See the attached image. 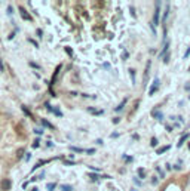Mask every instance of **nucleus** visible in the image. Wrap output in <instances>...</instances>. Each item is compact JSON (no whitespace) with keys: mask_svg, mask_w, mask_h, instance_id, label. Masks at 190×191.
I'll return each mask as SVG.
<instances>
[{"mask_svg":"<svg viewBox=\"0 0 190 191\" xmlns=\"http://www.w3.org/2000/svg\"><path fill=\"white\" fill-rule=\"evenodd\" d=\"M33 148H39V139H36L33 142Z\"/></svg>","mask_w":190,"mask_h":191,"instance_id":"5701e85b","label":"nucleus"},{"mask_svg":"<svg viewBox=\"0 0 190 191\" xmlns=\"http://www.w3.org/2000/svg\"><path fill=\"white\" fill-rule=\"evenodd\" d=\"M37 36H39V37H42V36H43V33H42V30H37Z\"/></svg>","mask_w":190,"mask_h":191,"instance_id":"2f4dec72","label":"nucleus"},{"mask_svg":"<svg viewBox=\"0 0 190 191\" xmlns=\"http://www.w3.org/2000/svg\"><path fill=\"white\" fill-rule=\"evenodd\" d=\"M169 148H171V145H165L163 148H157V150H156V154H163V153H166Z\"/></svg>","mask_w":190,"mask_h":191,"instance_id":"9d476101","label":"nucleus"},{"mask_svg":"<svg viewBox=\"0 0 190 191\" xmlns=\"http://www.w3.org/2000/svg\"><path fill=\"white\" fill-rule=\"evenodd\" d=\"M159 85H160V80H159V79H155V80H153V85H152L150 89H149V95H150V96L155 95L156 92L159 90Z\"/></svg>","mask_w":190,"mask_h":191,"instance_id":"f257e3e1","label":"nucleus"},{"mask_svg":"<svg viewBox=\"0 0 190 191\" xmlns=\"http://www.w3.org/2000/svg\"><path fill=\"white\" fill-rule=\"evenodd\" d=\"M11 187H12V182H11V179H3V181H2V190H3V191L11 190Z\"/></svg>","mask_w":190,"mask_h":191,"instance_id":"20e7f679","label":"nucleus"},{"mask_svg":"<svg viewBox=\"0 0 190 191\" xmlns=\"http://www.w3.org/2000/svg\"><path fill=\"white\" fill-rule=\"evenodd\" d=\"M159 12H160V2L155 3V17H153V24H159Z\"/></svg>","mask_w":190,"mask_h":191,"instance_id":"f03ea898","label":"nucleus"},{"mask_svg":"<svg viewBox=\"0 0 190 191\" xmlns=\"http://www.w3.org/2000/svg\"><path fill=\"white\" fill-rule=\"evenodd\" d=\"M0 70H2V71L5 70V67H3V62H2V59H0Z\"/></svg>","mask_w":190,"mask_h":191,"instance_id":"473e14b6","label":"nucleus"},{"mask_svg":"<svg viewBox=\"0 0 190 191\" xmlns=\"http://www.w3.org/2000/svg\"><path fill=\"white\" fill-rule=\"evenodd\" d=\"M30 67H33V68H36V70L40 68V65H39V64H36V62H30Z\"/></svg>","mask_w":190,"mask_h":191,"instance_id":"aec40b11","label":"nucleus"},{"mask_svg":"<svg viewBox=\"0 0 190 191\" xmlns=\"http://www.w3.org/2000/svg\"><path fill=\"white\" fill-rule=\"evenodd\" d=\"M138 176H140V178H146V172H144V169H143V168H140V169H138Z\"/></svg>","mask_w":190,"mask_h":191,"instance_id":"f3484780","label":"nucleus"},{"mask_svg":"<svg viewBox=\"0 0 190 191\" xmlns=\"http://www.w3.org/2000/svg\"><path fill=\"white\" fill-rule=\"evenodd\" d=\"M128 56H129V55H128V53H126V52H123V53H122V58H123V59H126Z\"/></svg>","mask_w":190,"mask_h":191,"instance_id":"c756f323","label":"nucleus"},{"mask_svg":"<svg viewBox=\"0 0 190 191\" xmlns=\"http://www.w3.org/2000/svg\"><path fill=\"white\" fill-rule=\"evenodd\" d=\"M129 74H131V80H132V83H135V76H134L135 73H134V70L132 68L129 70Z\"/></svg>","mask_w":190,"mask_h":191,"instance_id":"a211bd4d","label":"nucleus"},{"mask_svg":"<svg viewBox=\"0 0 190 191\" xmlns=\"http://www.w3.org/2000/svg\"><path fill=\"white\" fill-rule=\"evenodd\" d=\"M28 42H30V43H31V45H34L36 48H39V45H37V43H36L34 40H33V39H28Z\"/></svg>","mask_w":190,"mask_h":191,"instance_id":"b1692460","label":"nucleus"},{"mask_svg":"<svg viewBox=\"0 0 190 191\" xmlns=\"http://www.w3.org/2000/svg\"><path fill=\"white\" fill-rule=\"evenodd\" d=\"M189 150H190V144H189Z\"/></svg>","mask_w":190,"mask_h":191,"instance_id":"c9c22d12","label":"nucleus"},{"mask_svg":"<svg viewBox=\"0 0 190 191\" xmlns=\"http://www.w3.org/2000/svg\"><path fill=\"white\" fill-rule=\"evenodd\" d=\"M18 11H19V14H21V17H22V19H25V21H31V17H30V14L22 8V6H19L18 8Z\"/></svg>","mask_w":190,"mask_h":191,"instance_id":"7ed1b4c3","label":"nucleus"},{"mask_svg":"<svg viewBox=\"0 0 190 191\" xmlns=\"http://www.w3.org/2000/svg\"><path fill=\"white\" fill-rule=\"evenodd\" d=\"M189 55H190V49H189V51H187V53H186V55H184V58H187V56H189Z\"/></svg>","mask_w":190,"mask_h":191,"instance_id":"72a5a7b5","label":"nucleus"},{"mask_svg":"<svg viewBox=\"0 0 190 191\" xmlns=\"http://www.w3.org/2000/svg\"><path fill=\"white\" fill-rule=\"evenodd\" d=\"M42 124H43L45 127H48V129H52V130H53V126H52V124L48 122L46 119H42Z\"/></svg>","mask_w":190,"mask_h":191,"instance_id":"4468645a","label":"nucleus"},{"mask_svg":"<svg viewBox=\"0 0 190 191\" xmlns=\"http://www.w3.org/2000/svg\"><path fill=\"white\" fill-rule=\"evenodd\" d=\"M132 158H134V157H131V156H123V160H125L126 163H131V161H132Z\"/></svg>","mask_w":190,"mask_h":191,"instance_id":"6ab92c4d","label":"nucleus"},{"mask_svg":"<svg viewBox=\"0 0 190 191\" xmlns=\"http://www.w3.org/2000/svg\"><path fill=\"white\" fill-rule=\"evenodd\" d=\"M156 144H157V139L152 138V147H156Z\"/></svg>","mask_w":190,"mask_h":191,"instance_id":"a878e982","label":"nucleus"},{"mask_svg":"<svg viewBox=\"0 0 190 191\" xmlns=\"http://www.w3.org/2000/svg\"><path fill=\"white\" fill-rule=\"evenodd\" d=\"M157 174L160 175V178H163V176H165V174L162 172V169H160V168H157Z\"/></svg>","mask_w":190,"mask_h":191,"instance_id":"4be33fe9","label":"nucleus"},{"mask_svg":"<svg viewBox=\"0 0 190 191\" xmlns=\"http://www.w3.org/2000/svg\"><path fill=\"white\" fill-rule=\"evenodd\" d=\"M66 52L69 53V56H73V51H71V48H69V46H67V48H66Z\"/></svg>","mask_w":190,"mask_h":191,"instance_id":"412c9836","label":"nucleus"},{"mask_svg":"<svg viewBox=\"0 0 190 191\" xmlns=\"http://www.w3.org/2000/svg\"><path fill=\"white\" fill-rule=\"evenodd\" d=\"M168 17H169V5L166 3V9H165V14H163V17H162V24H165V22H166Z\"/></svg>","mask_w":190,"mask_h":191,"instance_id":"6e6552de","label":"nucleus"},{"mask_svg":"<svg viewBox=\"0 0 190 191\" xmlns=\"http://www.w3.org/2000/svg\"><path fill=\"white\" fill-rule=\"evenodd\" d=\"M34 132L37 135H43V130H40V129H34Z\"/></svg>","mask_w":190,"mask_h":191,"instance_id":"bb28decb","label":"nucleus"},{"mask_svg":"<svg viewBox=\"0 0 190 191\" xmlns=\"http://www.w3.org/2000/svg\"><path fill=\"white\" fill-rule=\"evenodd\" d=\"M61 191H73V187L71 185H63L61 187Z\"/></svg>","mask_w":190,"mask_h":191,"instance_id":"2eb2a0df","label":"nucleus"},{"mask_svg":"<svg viewBox=\"0 0 190 191\" xmlns=\"http://www.w3.org/2000/svg\"><path fill=\"white\" fill-rule=\"evenodd\" d=\"M118 136H119L118 132H113V133H111V138H118Z\"/></svg>","mask_w":190,"mask_h":191,"instance_id":"c85d7f7f","label":"nucleus"},{"mask_svg":"<svg viewBox=\"0 0 190 191\" xmlns=\"http://www.w3.org/2000/svg\"><path fill=\"white\" fill-rule=\"evenodd\" d=\"M48 107H49V105H48ZM49 110H51V111L53 113V114H55V116H58V117H63V113H61L58 108H52V107H49Z\"/></svg>","mask_w":190,"mask_h":191,"instance_id":"f8f14e48","label":"nucleus"},{"mask_svg":"<svg viewBox=\"0 0 190 191\" xmlns=\"http://www.w3.org/2000/svg\"><path fill=\"white\" fill-rule=\"evenodd\" d=\"M187 138H189V133H184V135H183V136L180 138V141H178V144H177V147L180 148V147H181V145L184 144V141H186Z\"/></svg>","mask_w":190,"mask_h":191,"instance_id":"9b49d317","label":"nucleus"},{"mask_svg":"<svg viewBox=\"0 0 190 191\" xmlns=\"http://www.w3.org/2000/svg\"><path fill=\"white\" fill-rule=\"evenodd\" d=\"M31 191H39V190H37V188H33V190H31Z\"/></svg>","mask_w":190,"mask_h":191,"instance_id":"f704fd0d","label":"nucleus"},{"mask_svg":"<svg viewBox=\"0 0 190 191\" xmlns=\"http://www.w3.org/2000/svg\"><path fill=\"white\" fill-rule=\"evenodd\" d=\"M152 117H155L157 120H162V119H163V114H162V111H159L157 108H155V110L152 111Z\"/></svg>","mask_w":190,"mask_h":191,"instance_id":"423d86ee","label":"nucleus"},{"mask_svg":"<svg viewBox=\"0 0 190 191\" xmlns=\"http://www.w3.org/2000/svg\"><path fill=\"white\" fill-rule=\"evenodd\" d=\"M22 154H24V150H22V148H21V150H19V151H18V158H21V156H22Z\"/></svg>","mask_w":190,"mask_h":191,"instance_id":"393cba45","label":"nucleus"},{"mask_svg":"<svg viewBox=\"0 0 190 191\" xmlns=\"http://www.w3.org/2000/svg\"><path fill=\"white\" fill-rule=\"evenodd\" d=\"M21 108H22V111H24V114H25V116H28L30 119H33V114H31V111H28V108H27L25 105H22Z\"/></svg>","mask_w":190,"mask_h":191,"instance_id":"ddd939ff","label":"nucleus"},{"mask_svg":"<svg viewBox=\"0 0 190 191\" xmlns=\"http://www.w3.org/2000/svg\"><path fill=\"white\" fill-rule=\"evenodd\" d=\"M126 102H128V98H125V99H122V102H121V104H119V105H118L116 108H114V111H116V113H121L122 110H123V107L126 105Z\"/></svg>","mask_w":190,"mask_h":191,"instance_id":"0eeeda50","label":"nucleus"},{"mask_svg":"<svg viewBox=\"0 0 190 191\" xmlns=\"http://www.w3.org/2000/svg\"><path fill=\"white\" fill-rule=\"evenodd\" d=\"M88 111H89L92 116H103V114H104L103 110H97V108H94V107H89V108H88Z\"/></svg>","mask_w":190,"mask_h":191,"instance_id":"39448f33","label":"nucleus"},{"mask_svg":"<svg viewBox=\"0 0 190 191\" xmlns=\"http://www.w3.org/2000/svg\"><path fill=\"white\" fill-rule=\"evenodd\" d=\"M30 158H31V154H30V153H27V154H25V160H30Z\"/></svg>","mask_w":190,"mask_h":191,"instance_id":"7c9ffc66","label":"nucleus"},{"mask_svg":"<svg viewBox=\"0 0 190 191\" xmlns=\"http://www.w3.org/2000/svg\"><path fill=\"white\" fill-rule=\"evenodd\" d=\"M184 89H186V90H190V82H187V83L184 85Z\"/></svg>","mask_w":190,"mask_h":191,"instance_id":"cd10ccee","label":"nucleus"},{"mask_svg":"<svg viewBox=\"0 0 190 191\" xmlns=\"http://www.w3.org/2000/svg\"><path fill=\"white\" fill-rule=\"evenodd\" d=\"M55 187H56V184H48V185H46V190H48V191H53V190H55Z\"/></svg>","mask_w":190,"mask_h":191,"instance_id":"dca6fc26","label":"nucleus"},{"mask_svg":"<svg viewBox=\"0 0 190 191\" xmlns=\"http://www.w3.org/2000/svg\"><path fill=\"white\" fill-rule=\"evenodd\" d=\"M60 70H61V65H58V67H56V70H55V73H53V76H52L51 85H53V83L56 82V77H58V73H60Z\"/></svg>","mask_w":190,"mask_h":191,"instance_id":"1a4fd4ad","label":"nucleus"}]
</instances>
